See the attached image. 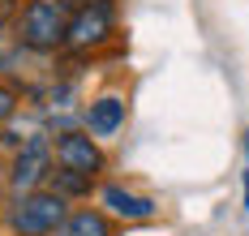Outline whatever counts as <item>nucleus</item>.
<instances>
[{
    "label": "nucleus",
    "instance_id": "nucleus-1",
    "mask_svg": "<svg viewBox=\"0 0 249 236\" xmlns=\"http://www.w3.org/2000/svg\"><path fill=\"white\" fill-rule=\"evenodd\" d=\"M69 4L65 0H30L18 17V34L30 52H56L69 34Z\"/></svg>",
    "mask_w": 249,
    "mask_h": 236
},
{
    "label": "nucleus",
    "instance_id": "nucleus-2",
    "mask_svg": "<svg viewBox=\"0 0 249 236\" xmlns=\"http://www.w3.org/2000/svg\"><path fill=\"white\" fill-rule=\"evenodd\" d=\"M65 223V198L56 189H30L9 206V228L18 236H52Z\"/></svg>",
    "mask_w": 249,
    "mask_h": 236
},
{
    "label": "nucleus",
    "instance_id": "nucleus-3",
    "mask_svg": "<svg viewBox=\"0 0 249 236\" xmlns=\"http://www.w3.org/2000/svg\"><path fill=\"white\" fill-rule=\"evenodd\" d=\"M112 39V4L107 0H95V4H77L73 17H69V34H65V43L73 48V52H90V48H99Z\"/></svg>",
    "mask_w": 249,
    "mask_h": 236
},
{
    "label": "nucleus",
    "instance_id": "nucleus-4",
    "mask_svg": "<svg viewBox=\"0 0 249 236\" xmlns=\"http://www.w3.org/2000/svg\"><path fill=\"white\" fill-rule=\"evenodd\" d=\"M52 151H56V163L65 168V172H82V176H95L103 172V151L86 137V133H56V142H52Z\"/></svg>",
    "mask_w": 249,
    "mask_h": 236
},
{
    "label": "nucleus",
    "instance_id": "nucleus-5",
    "mask_svg": "<svg viewBox=\"0 0 249 236\" xmlns=\"http://www.w3.org/2000/svg\"><path fill=\"white\" fill-rule=\"evenodd\" d=\"M52 176V146L48 142H26L18 159H13V172H9V185L18 193H30Z\"/></svg>",
    "mask_w": 249,
    "mask_h": 236
},
{
    "label": "nucleus",
    "instance_id": "nucleus-6",
    "mask_svg": "<svg viewBox=\"0 0 249 236\" xmlns=\"http://www.w3.org/2000/svg\"><path fill=\"white\" fill-rule=\"evenodd\" d=\"M103 202L112 206V215H121V219H150V215H155V202H150V198L124 193V189H116V185L103 189Z\"/></svg>",
    "mask_w": 249,
    "mask_h": 236
},
{
    "label": "nucleus",
    "instance_id": "nucleus-7",
    "mask_svg": "<svg viewBox=\"0 0 249 236\" xmlns=\"http://www.w3.org/2000/svg\"><path fill=\"white\" fill-rule=\"evenodd\" d=\"M86 125H90V133H99V137L116 133L124 125V103L121 99H99V103H90L86 107Z\"/></svg>",
    "mask_w": 249,
    "mask_h": 236
},
{
    "label": "nucleus",
    "instance_id": "nucleus-8",
    "mask_svg": "<svg viewBox=\"0 0 249 236\" xmlns=\"http://www.w3.org/2000/svg\"><path fill=\"white\" fill-rule=\"evenodd\" d=\"M52 236H112V228L99 210H77V215H65V223Z\"/></svg>",
    "mask_w": 249,
    "mask_h": 236
},
{
    "label": "nucleus",
    "instance_id": "nucleus-9",
    "mask_svg": "<svg viewBox=\"0 0 249 236\" xmlns=\"http://www.w3.org/2000/svg\"><path fill=\"white\" fill-rule=\"evenodd\" d=\"M52 181H56V193L65 198V193H86L90 189V176H82V172H52Z\"/></svg>",
    "mask_w": 249,
    "mask_h": 236
},
{
    "label": "nucleus",
    "instance_id": "nucleus-10",
    "mask_svg": "<svg viewBox=\"0 0 249 236\" xmlns=\"http://www.w3.org/2000/svg\"><path fill=\"white\" fill-rule=\"evenodd\" d=\"M13 107H18V95H13V90H9V86L0 82V125H4V120L13 116Z\"/></svg>",
    "mask_w": 249,
    "mask_h": 236
},
{
    "label": "nucleus",
    "instance_id": "nucleus-11",
    "mask_svg": "<svg viewBox=\"0 0 249 236\" xmlns=\"http://www.w3.org/2000/svg\"><path fill=\"white\" fill-rule=\"evenodd\" d=\"M9 22V0H0V26Z\"/></svg>",
    "mask_w": 249,
    "mask_h": 236
},
{
    "label": "nucleus",
    "instance_id": "nucleus-12",
    "mask_svg": "<svg viewBox=\"0 0 249 236\" xmlns=\"http://www.w3.org/2000/svg\"><path fill=\"white\" fill-rule=\"evenodd\" d=\"M245 206H249V172H245Z\"/></svg>",
    "mask_w": 249,
    "mask_h": 236
},
{
    "label": "nucleus",
    "instance_id": "nucleus-13",
    "mask_svg": "<svg viewBox=\"0 0 249 236\" xmlns=\"http://www.w3.org/2000/svg\"><path fill=\"white\" fill-rule=\"evenodd\" d=\"M65 4H95V0H65Z\"/></svg>",
    "mask_w": 249,
    "mask_h": 236
},
{
    "label": "nucleus",
    "instance_id": "nucleus-14",
    "mask_svg": "<svg viewBox=\"0 0 249 236\" xmlns=\"http://www.w3.org/2000/svg\"><path fill=\"white\" fill-rule=\"evenodd\" d=\"M245 151H249V142H245Z\"/></svg>",
    "mask_w": 249,
    "mask_h": 236
}]
</instances>
